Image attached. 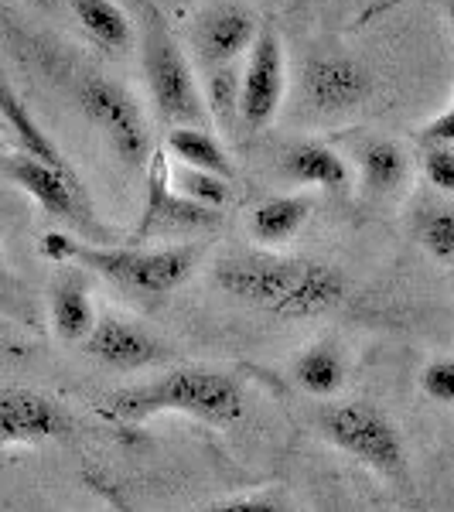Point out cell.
Instances as JSON below:
<instances>
[{"mask_svg": "<svg viewBox=\"0 0 454 512\" xmlns=\"http://www.w3.org/2000/svg\"><path fill=\"white\" fill-rule=\"evenodd\" d=\"M424 175L441 195H454V147H427Z\"/></svg>", "mask_w": 454, "mask_h": 512, "instance_id": "obj_27", "label": "cell"}, {"mask_svg": "<svg viewBox=\"0 0 454 512\" xmlns=\"http://www.w3.org/2000/svg\"><path fill=\"white\" fill-rule=\"evenodd\" d=\"M24 4H31V7H55L59 0H24Z\"/></svg>", "mask_w": 454, "mask_h": 512, "instance_id": "obj_29", "label": "cell"}, {"mask_svg": "<svg viewBox=\"0 0 454 512\" xmlns=\"http://www.w3.org/2000/svg\"><path fill=\"white\" fill-rule=\"evenodd\" d=\"M362 185L376 195H390L407 181V154L393 140H369L356 154Z\"/></svg>", "mask_w": 454, "mask_h": 512, "instance_id": "obj_21", "label": "cell"}, {"mask_svg": "<svg viewBox=\"0 0 454 512\" xmlns=\"http://www.w3.org/2000/svg\"><path fill=\"white\" fill-rule=\"evenodd\" d=\"M280 171L304 188H321V192H342L349 185V164L342 154L332 151L321 140H301V144L287 147Z\"/></svg>", "mask_w": 454, "mask_h": 512, "instance_id": "obj_14", "label": "cell"}, {"mask_svg": "<svg viewBox=\"0 0 454 512\" xmlns=\"http://www.w3.org/2000/svg\"><path fill=\"white\" fill-rule=\"evenodd\" d=\"M311 212H315V198L311 195H274L253 209L250 236L260 246H287L291 239L301 236Z\"/></svg>", "mask_w": 454, "mask_h": 512, "instance_id": "obj_15", "label": "cell"}, {"mask_svg": "<svg viewBox=\"0 0 454 512\" xmlns=\"http://www.w3.org/2000/svg\"><path fill=\"white\" fill-rule=\"evenodd\" d=\"M222 219V212L202 209V205L181 198L168 181V154L154 147L147 161V195L140 209L137 239H147L151 233H192V229H212Z\"/></svg>", "mask_w": 454, "mask_h": 512, "instance_id": "obj_9", "label": "cell"}, {"mask_svg": "<svg viewBox=\"0 0 454 512\" xmlns=\"http://www.w3.org/2000/svg\"><path fill=\"white\" fill-rule=\"evenodd\" d=\"M168 181L181 198H188V202L212 212H222L229 205V198H233V181L212 175V171L185 168V164L175 161H168Z\"/></svg>", "mask_w": 454, "mask_h": 512, "instance_id": "obj_22", "label": "cell"}, {"mask_svg": "<svg viewBox=\"0 0 454 512\" xmlns=\"http://www.w3.org/2000/svg\"><path fill=\"white\" fill-rule=\"evenodd\" d=\"M76 103L99 134L106 137L110 151L130 171H147V161L154 154L151 127H147L144 106L127 86L103 72H86L76 82Z\"/></svg>", "mask_w": 454, "mask_h": 512, "instance_id": "obj_6", "label": "cell"}, {"mask_svg": "<svg viewBox=\"0 0 454 512\" xmlns=\"http://www.w3.org/2000/svg\"><path fill=\"white\" fill-rule=\"evenodd\" d=\"M48 315L52 328L62 342H86L96 325V308L89 301V291L79 277H62L52 284L48 294Z\"/></svg>", "mask_w": 454, "mask_h": 512, "instance_id": "obj_18", "label": "cell"}, {"mask_svg": "<svg viewBox=\"0 0 454 512\" xmlns=\"http://www.w3.org/2000/svg\"><path fill=\"white\" fill-rule=\"evenodd\" d=\"M41 256L52 263H76L93 270L134 301L161 304L178 287H185L202 263V243H175L158 250H140V246H103L86 243L72 233H45L41 236Z\"/></svg>", "mask_w": 454, "mask_h": 512, "instance_id": "obj_2", "label": "cell"}, {"mask_svg": "<svg viewBox=\"0 0 454 512\" xmlns=\"http://www.w3.org/2000/svg\"><path fill=\"white\" fill-rule=\"evenodd\" d=\"M140 65H144L147 89L158 120L168 130L175 127H205L209 130V110L198 86L192 62L181 52L178 38L164 18L151 7H144V28H140Z\"/></svg>", "mask_w": 454, "mask_h": 512, "instance_id": "obj_4", "label": "cell"}, {"mask_svg": "<svg viewBox=\"0 0 454 512\" xmlns=\"http://www.w3.org/2000/svg\"><path fill=\"white\" fill-rule=\"evenodd\" d=\"M72 431H76V420L52 396L24 390V386L0 390V444L62 441Z\"/></svg>", "mask_w": 454, "mask_h": 512, "instance_id": "obj_10", "label": "cell"}, {"mask_svg": "<svg viewBox=\"0 0 454 512\" xmlns=\"http://www.w3.org/2000/svg\"><path fill=\"white\" fill-rule=\"evenodd\" d=\"M260 35V21L239 4H219L198 14L192 24V48L209 69L236 65L253 48Z\"/></svg>", "mask_w": 454, "mask_h": 512, "instance_id": "obj_13", "label": "cell"}, {"mask_svg": "<svg viewBox=\"0 0 454 512\" xmlns=\"http://www.w3.org/2000/svg\"><path fill=\"white\" fill-rule=\"evenodd\" d=\"M287 89V62L277 31L263 24L253 48L246 52V65L239 72V127L250 134L267 130L280 113Z\"/></svg>", "mask_w": 454, "mask_h": 512, "instance_id": "obj_8", "label": "cell"}, {"mask_svg": "<svg viewBox=\"0 0 454 512\" xmlns=\"http://www.w3.org/2000/svg\"><path fill=\"white\" fill-rule=\"evenodd\" d=\"M205 110H209V120L216 123L226 134H236L239 123V72L233 65H219L205 76Z\"/></svg>", "mask_w": 454, "mask_h": 512, "instance_id": "obj_23", "label": "cell"}, {"mask_svg": "<svg viewBox=\"0 0 454 512\" xmlns=\"http://www.w3.org/2000/svg\"><path fill=\"white\" fill-rule=\"evenodd\" d=\"M424 140H431V147H454V106L424 123Z\"/></svg>", "mask_w": 454, "mask_h": 512, "instance_id": "obj_28", "label": "cell"}, {"mask_svg": "<svg viewBox=\"0 0 454 512\" xmlns=\"http://www.w3.org/2000/svg\"><path fill=\"white\" fill-rule=\"evenodd\" d=\"M448 21H451V31H454V0H448Z\"/></svg>", "mask_w": 454, "mask_h": 512, "instance_id": "obj_30", "label": "cell"}, {"mask_svg": "<svg viewBox=\"0 0 454 512\" xmlns=\"http://www.w3.org/2000/svg\"><path fill=\"white\" fill-rule=\"evenodd\" d=\"M86 482L93 485V489L103 495V499L110 502L117 512H144V509L127 506V502L117 495V489L106 485L103 478L86 475ZM185 512H287V506L277 499V495H243V499H222V502H209V506H195V509H185Z\"/></svg>", "mask_w": 454, "mask_h": 512, "instance_id": "obj_24", "label": "cell"}, {"mask_svg": "<svg viewBox=\"0 0 454 512\" xmlns=\"http://www.w3.org/2000/svg\"><path fill=\"white\" fill-rule=\"evenodd\" d=\"M420 243L437 263H454V205H434L424 212Z\"/></svg>", "mask_w": 454, "mask_h": 512, "instance_id": "obj_25", "label": "cell"}, {"mask_svg": "<svg viewBox=\"0 0 454 512\" xmlns=\"http://www.w3.org/2000/svg\"><path fill=\"white\" fill-rule=\"evenodd\" d=\"M0 117H4L7 127L14 130V137H18L21 151L31 154V158L45 161L48 168H59L65 175H76V168H72L69 161H65V154L55 147V140L45 134V130L38 127V120L28 113V106L21 103L18 93H14L11 86H7L4 79H0Z\"/></svg>", "mask_w": 454, "mask_h": 512, "instance_id": "obj_19", "label": "cell"}, {"mask_svg": "<svg viewBox=\"0 0 454 512\" xmlns=\"http://www.w3.org/2000/svg\"><path fill=\"white\" fill-rule=\"evenodd\" d=\"M120 4H134V7H147V0H120Z\"/></svg>", "mask_w": 454, "mask_h": 512, "instance_id": "obj_31", "label": "cell"}, {"mask_svg": "<svg viewBox=\"0 0 454 512\" xmlns=\"http://www.w3.org/2000/svg\"><path fill=\"white\" fill-rule=\"evenodd\" d=\"M318 434L332 448L356 458L362 468L376 472L379 478L400 492H410V461L403 437L393 420L373 403L362 400H335L318 410Z\"/></svg>", "mask_w": 454, "mask_h": 512, "instance_id": "obj_5", "label": "cell"}, {"mask_svg": "<svg viewBox=\"0 0 454 512\" xmlns=\"http://www.w3.org/2000/svg\"><path fill=\"white\" fill-rule=\"evenodd\" d=\"M65 7H69L72 18L79 21V28L99 48H106V52H127V48H134L137 31L120 0H65Z\"/></svg>", "mask_w": 454, "mask_h": 512, "instance_id": "obj_16", "label": "cell"}, {"mask_svg": "<svg viewBox=\"0 0 454 512\" xmlns=\"http://www.w3.org/2000/svg\"><path fill=\"white\" fill-rule=\"evenodd\" d=\"M345 376H349V362L332 342L308 345L294 359V383L315 400H332V396L342 393Z\"/></svg>", "mask_w": 454, "mask_h": 512, "instance_id": "obj_20", "label": "cell"}, {"mask_svg": "<svg viewBox=\"0 0 454 512\" xmlns=\"http://www.w3.org/2000/svg\"><path fill=\"white\" fill-rule=\"evenodd\" d=\"M369 89H373L369 72L356 59L338 52L315 55L301 72V93L308 99V106L318 113H328V117H338V113H349L362 106Z\"/></svg>", "mask_w": 454, "mask_h": 512, "instance_id": "obj_11", "label": "cell"}, {"mask_svg": "<svg viewBox=\"0 0 454 512\" xmlns=\"http://www.w3.org/2000/svg\"><path fill=\"white\" fill-rule=\"evenodd\" d=\"M212 280L222 294L250 304L277 321H311L332 315L349 294V280L338 267L321 260L246 253L219 260Z\"/></svg>", "mask_w": 454, "mask_h": 512, "instance_id": "obj_1", "label": "cell"}, {"mask_svg": "<svg viewBox=\"0 0 454 512\" xmlns=\"http://www.w3.org/2000/svg\"><path fill=\"white\" fill-rule=\"evenodd\" d=\"M0 171L24 195L35 198L52 219L72 226L76 233H86L89 239H103V229L96 226L93 212H89L79 175H65L59 168H48L45 161L31 158L24 151H0Z\"/></svg>", "mask_w": 454, "mask_h": 512, "instance_id": "obj_7", "label": "cell"}, {"mask_svg": "<svg viewBox=\"0 0 454 512\" xmlns=\"http://www.w3.org/2000/svg\"><path fill=\"white\" fill-rule=\"evenodd\" d=\"M161 151L168 154V161L185 164V168H198V171H212V175L233 181L236 168L229 161L222 140L205 127H175L164 134Z\"/></svg>", "mask_w": 454, "mask_h": 512, "instance_id": "obj_17", "label": "cell"}, {"mask_svg": "<svg viewBox=\"0 0 454 512\" xmlns=\"http://www.w3.org/2000/svg\"><path fill=\"white\" fill-rule=\"evenodd\" d=\"M82 352L96 359L99 366L113 369V373H140V369L158 366L171 355L161 338L117 315L96 318L93 332L82 342Z\"/></svg>", "mask_w": 454, "mask_h": 512, "instance_id": "obj_12", "label": "cell"}, {"mask_svg": "<svg viewBox=\"0 0 454 512\" xmlns=\"http://www.w3.org/2000/svg\"><path fill=\"white\" fill-rule=\"evenodd\" d=\"M420 390L427 400L441 403V407H454V359H434L420 373Z\"/></svg>", "mask_w": 454, "mask_h": 512, "instance_id": "obj_26", "label": "cell"}, {"mask_svg": "<svg viewBox=\"0 0 454 512\" xmlns=\"http://www.w3.org/2000/svg\"><path fill=\"white\" fill-rule=\"evenodd\" d=\"M161 414H181L209 427H233L246 414L243 383L222 369L185 366L154 383L110 393L99 407V417L117 427H134Z\"/></svg>", "mask_w": 454, "mask_h": 512, "instance_id": "obj_3", "label": "cell"}]
</instances>
